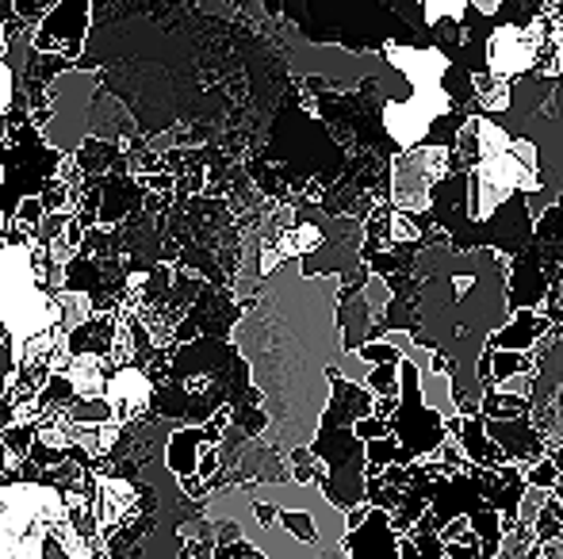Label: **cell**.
Masks as SVG:
<instances>
[{
  "instance_id": "6da1fadb",
  "label": "cell",
  "mask_w": 563,
  "mask_h": 559,
  "mask_svg": "<svg viewBox=\"0 0 563 559\" xmlns=\"http://www.w3.org/2000/svg\"><path fill=\"white\" fill-rule=\"evenodd\" d=\"M338 295V272H303L299 257H280L234 326V345L265 403L268 425L261 440L280 456L311 445L327 411L330 368L345 349Z\"/></svg>"
},
{
  "instance_id": "7a4b0ae2",
  "label": "cell",
  "mask_w": 563,
  "mask_h": 559,
  "mask_svg": "<svg viewBox=\"0 0 563 559\" xmlns=\"http://www.w3.org/2000/svg\"><path fill=\"white\" fill-rule=\"evenodd\" d=\"M415 288V342L452 360V395L460 414H479V357L487 337L510 318L506 277L510 257L495 246H422L410 261Z\"/></svg>"
},
{
  "instance_id": "3957f363",
  "label": "cell",
  "mask_w": 563,
  "mask_h": 559,
  "mask_svg": "<svg viewBox=\"0 0 563 559\" xmlns=\"http://www.w3.org/2000/svg\"><path fill=\"white\" fill-rule=\"evenodd\" d=\"M211 522L234 525L250 552L268 559H345L349 510L314 479H250L216 491L203 506Z\"/></svg>"
},
{
  "instance_id": "277c9868",
  "label": "cell",
  "mask_w": 563,
  "mask_h": 559,
  "mask_svg": "<svg viewBox=\"0 0 563 559\" xmlns=\"http://www.w3.org/2000/svg\"><path fill=\"white\" fill-rule=\"evenodd\" d=\"M498 120L514 138H529L541 165V195L533 219L563 195V12L544 15V43L533 66L510 81V108Z\"/></svg>"
},
{
  "instance_id": "5b68a950",
  "label": "cell",
  "mask_w": 563,
  "mask_h": 559,
  "mask_svg": "<svg viewBox=\"0 0 563 559\" xmlns=\"http://www.w3.org/2000/svg\"><path fill=\"white\" fill-rule=\"evenodd\" d=\"M62 499L51 487H0V556H58L51 545L54 525H62Z\"/></svg>"
},
{
  "instance_id": "8992f818",
  "label": "cell",
  "mask_w": 563,
  "mask_h": 559,
  "mask_svg": "<svg viewBox=\"0 0 563 559\" xmlns=\"http://www.w3.org/2000/svg\"><path fill=\"white\" fill-rule=\"evenodd\" d=\"M456 149L433 146V142H418V146L399 149L391 161V208L399 211H426L433 200V188L452 172Z\"/></svg>"
},
{
  "instance_id": "52a82bcc",
  "label": "cell",
  "mask_w": 563,
  "mask_h": 559,
  "mask_svg": "<svg viewBox=\"0 0 563 559\" xmlns=\"http://www.w3.org/2000/svg\"><path fill=\"white\" fill-rule=\"evenodd\" d=\"M529 422L544 437V445L563 440V334L544 337L537 345L533 388H529Z\"/></svg>"
},
{
  "instance_id": "ba28073f",
  "label": "cell",
  "mask_w": 563,
  "mask_h": 559,
  "mask_svg": "<svg viewBox=\"0 0 563 559\" xmlns=\"http://www.w3.org/2000/svg\"><path fill=\"white\" fill-rule=\"evenodd\" d=\"M544 43V12L526 15V20H503L490 27L487 43H483V69L498 77H521L533 66L537 51Z\"/></svg>"
},
{
  "instance_id": "9c48e42d",
  "label": "cell",
  "mask_w": 563,
  "mask_h": 559,
  "mask_svg": "<svg viewBox=\"0 0 563 559\" xmlns=\"http://www.w3.org/2000/svg\"><path fill=\"white\" fill-rule=\"evenodd\" d=\"M345 559H399V533L391 529V514L384 506H364V517L349 525Z\"/></svg>"
},
{
  "instance_id": "30bf717a",
  "label": "cell",
  "mask_w": 563,
  "mask_h": 559,
  "mask_svg": "<svg viewBox=\"0 0 563 559\" xmlns=\"http://www.w3.org/2000/svg\"><path fill=\"white\" fill-rule=\"evenodd\" d=\"M483 429L503 448L506 460H514L518 468H526V463L544 456V437L537 433V425L529 422V411L514 414V418H483Z\"/></svg>"
},
{
  "instance_id": "8fae6325",
  "label": "cell",
  "mask_w": 563,
  "mask_h": 559,
  "mask_svg": "<svg viewBox=\"0 0 563 559\" xmlns=\"http://www.w3.org/2000/svg\"><path fill=\"white\" fill-rule=\"evenodd\" d=\"M552 314H544L541 306H514L510 318L487 337V349H537L549 337Z\"/></svg>"
},
{
  "instance_id": "7c38bea8",
  "label": "cell",
  "mask_w": 563,
  "mask_h": 559,
  "mask_svg": "<svg viewBox=\"0 0 563 559\" xmlns=\"http://www.w3.org/2000/svg\"><path fill=\"white\" fill-rule=\"evenodd\" d=\"M521 476H526V483L541 487V491H552V487L560 483V471H556V463L549 460V452H544L541 460L526 463V468H521Z\"/></svg>"
},
{
  "instance_id": "4fadbf2b",
  "label": "cell",
  "mask_w": 563,
  "mask_h": 559,
  "mask_svg": "<svg viewBox=\"0 0 563 559\" xmlns=\"http://www.w3.org/2000/svg\"><path fill=\"white\" fill-rule=\"evenodd\" d=\"M15 15H20V12H15V0H0V62H4L8 58V43H4V23L8 20H15Z\"/></svg>"
},
{
  "instance_id": "5bb4252c",
  "label": "cell",
  "mask_w": 563,
  "mask_h": 559,
  "mask_svg": "<svg viewBox=\"0 0 563 559\" xmlns=\"http://www.w3.org/2000/svg\"><path fill=\"white\" fill-rule=\"evenodd\" d=\"M544 452H549V460L556 463L560 479H563V440H552V445H544Z\"/></svg>"
}]
</instances>
